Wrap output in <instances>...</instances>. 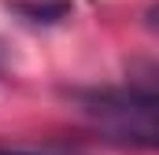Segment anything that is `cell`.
I'll return each mask as SVG.
<instances>
[{"label":"cell","instance_id":"3","mask_svg":"<svg viewBox=\"0 0 159 155\" xmlns=\"http://www.w3.org/2000/svg\"><path fill=\"white\" fill-rule=\"evenodd\" d=\"M0 155H74V152H67V148H22V144L7 148V144H0Z\"/></svg>","mask_w":159,"mask_h":155},{"label":"cell","instance_id":"1","mask_svg":"<svg viewBox=\"0 0 159 155\" xmlns=\"http://www.w3.org/2000/svg\"><path fill=\"white\" fill-rule=\"evenodd\" d=\"M78 107L96 126L133 148H156V85L152 81H129V85H104V89H74L70 92Z\"/></svg>","mask_w":159,"mask_h":155},{"label":"cell","instance_id":"2","mask_svg":"<svg viewBox=\"0 0 159 155\" xmlns=\"http://www.w3.org/2000/svg\"><path fill=\"white\" fill-rule=\"evenodd\" d=\"M7 11L19 15L26 26H59L70 19V0H7Z\"/></svg>","mask_w":159,"mask_h":155}]
</instances>
